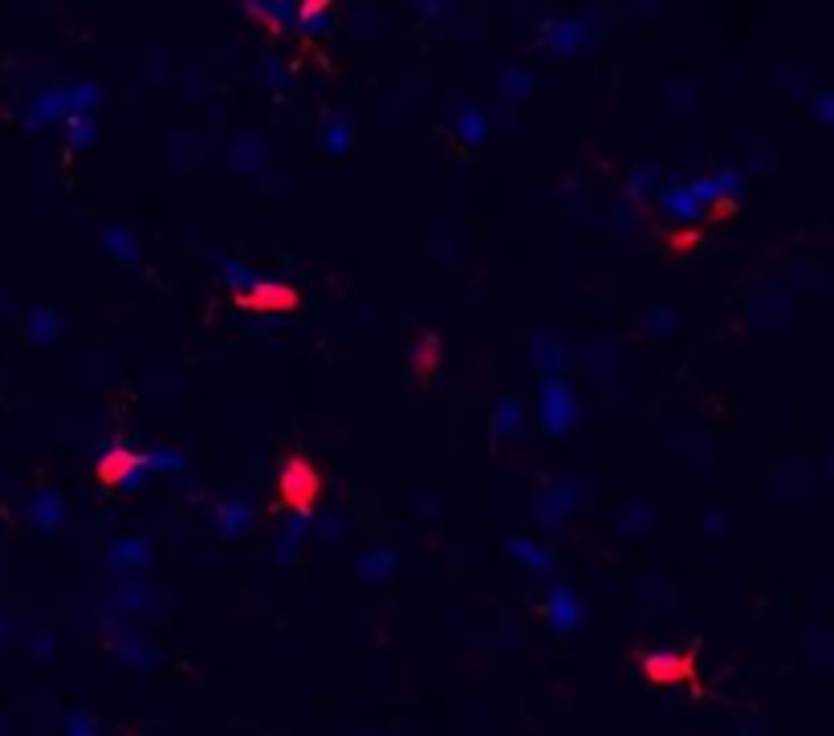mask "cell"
Returning a JSON list of instances; mask_svg holds the SVG:
<instances>
[{
    "mask_svg": "<svg viewBox=\"0 0 834 736\" xmlns=\"http://www.w3.org/2000/svg\"><path fill=\"white\" fill-rule=\"evenodd\" d=\"M62 330H66L62 314L49 310V305H37V310L29 314V322H25V334H29L33 346H53L57 338H62Z\"/></svg>",
    "mask_w": 834,
    "mask_h": 736,
    "instance_id": "e0dca14e",
    "label": "cell"
},
{
    "mask_svg": "<svg viewBox=\"0 0 834 736\" xmlns=\"http://www.w3.org/2000/svg\"><path fill=\"white\" fill-rule=\"evenodd\" d=\"M212 525H216V533H224V537H241V533H249V525H253L249 501H241V497H224V501H216V505H212Z\"/></svg>",
    "mask_w": 834,
    "mask_h": 736,
    "instance_id": "8fae6325",
    "label": "cell"
},
{
    "mask_svg": "<svg viewBox=\"0 0 834 736\" xmlns=\"http://www.w3.org/2000/svg\"><path fill=\"white\" fill-rule=\"evenodd\" d=\"M493 432H497V440H517L525 432V403L517 395H509L493 407Z\"/></svg>",
    "mask_w": 834,
    "mask_h": 736,
    "instance_id": "ac0fdd59",
    "label": "cell"
},
{
    "mask_svg": "<svg viewBox=\"0 0 834 736\" xmlns=\"http://www.w3.org/2000/svg\"><path fill=\"white\" fill-rule=\"evenodd\" d=\"M574 505H578L574 488H570V480H562L558 488H546V493L533 501V521H538L542 529H562L566 517L574 513Z\"/></svg>",
    "mask_w": 834,
    "mask_h": 736,
    "instance_id": "ba28073f",
    "label": "cell"
},
{
    "mask_svg": "<svg viewBox=\"0 0 834 736\" xmlns=\"http://www.w3.org/2000/svg\"><path fill=\"white\" fill-rule=\"evenodd\" d=\"M533 366L542 371V379H562L570 371V350L558 346L550 334H533Z\"/></svg>",
    "mask_w": 834,
    "mask_h": 736,
    "instance_id": "7c38bea8",
    "label": "cell"
},
{
    "mask_svg": "<svg viewBox=\"0 0 834 736\" xmlns=\"http://www.w3.org/2000/svg\"><path fill=\"white\" fill-rule=\"evenodd\" d=\"M155 562V549H151V541H143V537H118L114 545H110V566L114 570H143V566H151Z\"/></svg>",
    "mask_w": 834,
    "mask_h": 736,
    "instance_id": "4fadbf2b",
    "label": "cell"
},
{
    "mask_svg": "<svg viewBox=\"0 0 834 736\" xmlns=\"http://www.w3.org/2000/svg\"><path fill=\"white\" fill-rule=\"evenodd\" d=\"M660 208H664V216L676 220V224H700V220H704V208H700V200L692 196L688 183H672V188H660Z\"/></svg>",
    "mask_w": 834,
    "mask_h": 736,
    "instance_id": "30bf717a",
    "label": "cell"
},
{
    "mask_svg": "<svg viewBox=\"0 0 834 736\" xmlns=\"http://www.w3.org/2000/svg\"><path fill=\"white\" fill-rule=\"evenodd\" d=\"M818 122H830V94H818Z\"/></svg>",
    "mask_w": 834,
    "mask_h": 736,
    "instance_id": "d6a6232c",
    "label": "cell"
},
{
    "mask_svg": "<svg viewBox=\"0 0 834 736\" xmlns=\"http://www.w3.org/2000/svg\"><path fill=\"white\" fill-rule=\"evenodd\" d=\"M655 183V171L651 167H643V171H635L631 175V183H627V192H631V200H643L647 196V188Z\"/></svg>",
    "mask_w": 834,
    "mask_h": 736,
    "instance_id": "4dcf8cb0",
    "label": "cell"
},
{
    "mask_svg": "<svg viewBox=\"0 0 834 736\" xmlns=\"http://www.w3.org/2000/svg\"><path fill=\"white\" fill-rule=\"evenodd\" d=\"M647 676H651L655 684L688 680V659H676V655H651V659H647Z\"/></svg>",
    "mask_w": 834,
    "mask_h": 736,
    "instance_id": "cb8c5ba5",
    "label": "cell"
},
{
    "mask_svg": "<svg viewBox=\"0 0 834 736\" xmlns=\"http://www.w3.org/2000/svg\"><path fill=\"white\" fill-rule=\"evenodd\" d=\"M277 493H281V505H289L293 513H310L314 501L322 497V472L310 460L293 456L277 472Z\"/></svg>",
    "mask_w": 834,
    "mask_h": 736,
    "instance_id": "7a4b0ae2",
    "label": "cell"
},
{
    "mask_svg": "<svg viewBox=\"0 0 834 736\" xmlns=\"http://www.w3.org/2000/svg\"><path fill=\"white\" fill-rule=\"evenodd\" d=\"M98 476L106 488H123V493H139V488L147 484V456L135 452L131 444H110L98 460Z\"/></svg>",
    "mask_w": 834,
    "mask_h": 736,
    "instance_id": "3957f363",
    "label": "cell"
},
{
    "mask_svg": "<svg viewBox=\"0 0 834 736\" xmlns=\"http://www.w3.org/2000/svg\"><path fill=\"white\" fill-rule=\"evenodd\" d=\"M228 159H232L236 171H245V175L265 171V159H269L265 139H261V135H236L232 147H228Z\"/></svg>",
    "mask_w": 834,
    "mask_h": 736,
    "instance_id": "5bb4252c",
    "label": "cell"
},
{
    "mask_svg": "<svg viewBox=\"0 0 834 736\" xmlns=\"http://www.w3.org/2000/svg\"><path fill=\"white\" fill-rule=\"evenodd\" d=\"M220 277H224V285L228 289H236V297H241L245 289H253V281L261 277V273H253L245 261H236V257H228L224 265H220Z\"/></svg>",
    "mask_w": 834,
    "mask_h": 736,
    "instance_id": "4316f807",
    "label": "cell"
},
{
    "mask_svg": "<svg viewBox=\"0 0 834 736\" xmlns=\"http://www.w3.org/2000/svg\"><path fill=\"white\" fill-rule=\"evenodd\" d=\"M0 635H5V619H0Z\"/></svg>",
    "mask_w": 834,
    "mask_h": 736,
    "instance_id": "836d02e7",
    "label": "cell"
},
{
    "mask_svg": "<svg viewBox=\"0 0 834 736\" xmlns=\"http://www.w3.org/2000/svg\"><path fill=\"white\" fill-rule=\"evenodd\" d=\"M147 456V472L155 476V472H184L188 468V460H184V452H175V448H151V452H143Z\"/></svg>",
    "mask_w": 834,
    "mask_h": 736,
    "instance_id": "f1b7e54d",
    "label": "cell"
},
{
    "mask_svg": "<svg viewBox=\"0 0 834 736\" xmlns=\"http://www.w3.org/2000/svg\"><path fill=\"white\" fill-rule=\"evenodd\" d=\"M265 82H273V86H285V66H277V57H269V70H265Z\"/></svg>",
    "mask_w": 834,
    "mask_h": 736,
    "instance_id": "1f68e13d",
    "label": "cell"
},
{
    "mask_svg": "<svg viewBox=\"0 0 834 736\" xmlns=\"http://www.w3.org/2000/svg\"><path fill=\"white\" fill-rule=\"evenodd\" d=\"M245 310H257V314H289L297 305V289L285 285V281H273V277H257L253 289H245L236 297Z\"/></svg>",
    "mask_w": 834,
    "mask_h": 736,
    "instance_id": "5b68a950",
    "label": "cell"
},
{
    "mask_svg": "<svg viewBox=\"0 0 834 736\" xmlns=\"http://www.w3.org/2000/svg\"><path fill=\"white\" fill-rule=\"evenodd\" d=\"M643 330L655 334V338H668V334L676 330V310H672V305H647Z\"/></svg>",
    "mask_w": 834,
    "mask_h": 736,
    "instance_id": "83f0119b",
    "label": "cell"
},
{
    "mask_svg": "<svg viewBox=\"0 0 834 736\" xmlns=\"http://www.w3.org/2000/svg\"><path fill=\"white\" fill-rule=\"evenodd\" d=\"M529 94H533V78H529L525 70H505V74H501V98H505V102H509V98H513V102H525Z\"/></svg>",
    "mask_w": 834,
    "mask_h": 736,
    "instance_id": "f546056e",
    "label": "cell"
},
{
    "mask_svg": "<svg viewBox=\"0 0 834 736\" xmlns=\"http://www.w3.org/2000/svg\"><path fill=\"white\" fill-rule=\"evenodd\" d=\"M70 509H66V497L53 493V488H37V493L25 501V521L37 529V533H57L66 525Z\"/></svg>",
    "mask_w": 834,
    "mask_h": 736,
    "instance_id": "52a82bcc",
    "label": "cell"
},
{
    "mask_svg": "<svg viewBox=\"0 0 834 736\" xmlns=\"http://www.w3.org/2000/svg\"><path fill=\"white\" fill-rule=\"evenodd\" d=\"M249 17H257L269 33H289L293 21H297V5H289V0H273V5H245Z\"/></svg>",
    "mask_w": 834,
    "mask_h": 736,
    "instance_id": "44dd1931",
    "label": "cell"
},
{
    "mask_svg": "<svg viewBox=\"0 0 834 736\" xmlns=\"http://www.w3.org/2000/svg\"><path fill=\"white\" fill-rule=\"evenodd\" d=\"M102 249L118 265H139V240L131 236L127 224H106L102 228Z\"/></svg>",
    "mask_w": 834,
    "mask_h": 736,
    "instance_id": "9a60e30c",
    "label": "cell"
},
{
    "mask_svg": "<svg viewBox=\"0 0 834 736\" xmlns=\"http://www.w3.org/2000/svg\"><path fill=\"white\" fill-rule=\"evenodd\" d=\"M538 419L550 436H566L578 423V399L562 379H542V395H538Z\"/></svg>",
    "mask_w": 834,
    "mask_h": 736,
    "instance_id": "277c9868",
    "label": "cell"
},
{
    "mask_svg": "<svg viewBox=\"0 0 834 736\" xmlns=\"http://www.w3.org/2000/svg\"><path fill=\"white\" fill-rule=\"evenodd\" d=\"M542 615L558 627V631H574L578 619H582V602L570 586H550L546 590V602H542Z\"/></svg>",
    "mask_w": 834,
    "mask_h": 736,
    "instance_id": "9c48e42d",
    "label": "cell"
},
{
    "mask_svg": "<svg viewBox=\"0 0 834 736\" xmlns=\"http://www.w3.org/2000/svg\"><path fill=\"white\" fill-rule=\"evenodd\" d=\"M505 549H509V558L513 562H521L525 570H533V574H550L554 570V554L546 545H538V541H529V537H509L505 541Z\"/></svg>",
    "mask_w": 834,
    "mask_h": 736,
    "instance_id": "2e32d148",
    "label": "cell"
},
{
    "mask_svg": "<svg viewBox=\"0 0 834 736\" xmlns=\"http://www.w3.org/2000/svg\"><path fill=\"white\" fill-rule=\"evenodd\" d=\"M436 362H440V338L436 334H424L420 342L411 346V371L415 375H432Z\"/></svg>",
    "mask_w": 834,
    "mask_h": 736,
    "instance_id": "d4e9b609",
    "label": "cell"
},
{
    "mask_svg": "<svg viewBox=\"0 0 834 736\" xmlns=\"http://www.w3.org/2000/svg\"><path fill=\"white\" fill-rule=\"evenodd\" d=\"M489 114L481 110V106H464L460 114H456V139L464 143V147H476V143H485V135H489Z\"/></svg>",
    "mask_w": 834,
    "mask_h": 736,
    "instance_id": "7402d4cb",
    "label": "cell"
},
{
    "mask_svg": "<svg viewBox=\"0 0 834 736\" xmlns=\"http://www.w3.org/2000/svg\"><path fill=\"white\" fill-rule=\"evenodd\" d=\"M293 29H302L306 37H326L330 33V5L326 0H306V5H297Z\"/></svg>",
    "mask_w": 834,
    "mask_h": 736,
    "instance_id": "603a6c76",
    "label": "cell"
},
{
    "mask_svg": "<svg viewBox=\"0 0 834 736\" xmlns=\"http://www.w3.org/2000/svg\"><path fill=\"white\" fill-rule=\"evenodd\" d=\"M102 102V86L94 82H74V86H45L33 94L29 110H25V122L29 131H41V127H57L74 114H94V106Z\"/></svg>",
    "mask_w": 834,
    "mask_h": 736,
    "instance_id": "6da1fadb",
    "label": "cell"
},
{
    "mask_svg": "<svg viewBox=\"0 0 834 736\" xmlns=\"http://www.w3.org/2000/svg\"><path fill=\"white\" fill-rule=\"evenodd\" d=\"M590 45V25L582 17H558L542 29V49L554 57H574Z\"/></svg>",
    "mask_w": 834,
    "mask_h": 736,
    "instance_id": "8992f818",
    "label": "cell"
},
{
    "mask_svg": "<svg viewBox=\"0 0 834 736\" xmlns=\"http://www.w3.org/2000/svg\"><path fill=\"white\" fill-rule=\"evenodd\" d=\"M322 147H326L330 155H338V159L350 155V147H354V122H350L346 114H330V118L322 122Z\"/></svg>",
    "mask_w": 834,
    "mask_h": 736,
    "instance_id": "d6986e66",
    "label": "cell"
},
{
    "mask_svg": "<svg viewBox=\"0 0 834 736\" xmlns=\"http://www.w3.org/2000/svg\"><path fill=\"white\" fill-rule=\"evenodd\" d=\"M391 574H395V549L391 545L363 549V558H359V578L363 582H387Z\"/></svg>",
    "mask_w": 834,
    "mask_h": 736,
    "instance_id": "ffe728a7",
    "label": "cell"
},
{
    "mask_svg": "<svg viewBox=\"0 0 834 736\" xmlns=\"http://www.w3.org/2000/svg\"><path fill=\"white\" fill-rule=\"evenodd\" d=\"M62 127H66V139H70L74 151H86V147L98 139V131H94V114H74V118L62 122Z\"/></svg>",
    "mask_w": 834,
    "mask_h": 736,
    "instance_id": "484cf974",
    "label": "cell"
}]
</instances>
